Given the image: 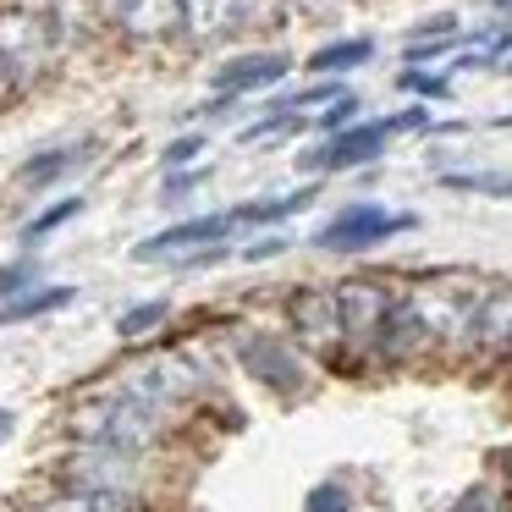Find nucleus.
I'll list each match as a JSON object with an SVG mask.
<instances>
[{
    "label": "nucleus",
    "instance_id": "nucleus-12",
    "mask_svg": "<svg viewBox=\"0 0 512 512\" xmlns=\"http://www.w3.org/2000/svg\"><path fill=\"white\" fill-rule=\"evenodd\" d=\"M39 12L50 17L61 50L67 56H83V50H100L105 39V17H100V0H39Z\"/></svg>",
    "mask_w": 512,
    "mask_h": 512
},
{
    "label": "nucleus",
    "instance_id": "nucleus-38",
    "mask_svg": "<svg viewBox=\"0 0 512 512\" xmlns=\"http://www.w3.org/2000/svg\"><path fill=\"white\" fill-rule=\"evenodd\" d=\"M496 127H507V133H512V116H501V122H496Z\"/></svg>",
    "mask_w": 512,
    "mask_h": 512
},
{
    "label": "nucleus",
    "instance_id": "nucleus-7",
    "mask_svg": "<svg viewBox=\"0 0 512 512\" xmlns=\"http://www.w3.org/2000/svg\"><path fill=\"white\" fill-rule=\"evenodd\" d=\"M391 138H397V133H391L386 116H375V122H364V116H358L353 127L320 138L309 155H298V171H314V177H325V171H336V177H342V171H364V166H375V160L386 155Z\"/></svg>",
    "mask_w": 512,
    "mask_h": 512
},
{
    "label": "nucleus",
    "instance_id": "nucleus-29",
    "mask_svg": "<svg viewBox=\"0 0 512 512\" xmlns=\"http://www.w3.org/2000/svg\"><path fill=\"white\" fill-rule=\"evenodd\" d=\"M303 512H353V496L342 485H314L303 496Z\"/></svg>",
    "mask_w": 512,
    "mask_h": 512
},
{
    "label": "nucleus",
    "instance_id": "nucleus-19",
    "mask_svg": "<svg viewBox=\"0 0 512 512\" xmlns=\"http://www.w3.org/2000/svg\"><path fill=\"white\" fill-rule=\"evenodd\" d=\"M78 298V287H34V292H17V298L0 303V331L6 325H23V320H39V314H56Z\"/></svg>",
    "mask_w": 512,
    "mask_h": 512
},
{
    "label": "nucleus",
    "instance_id": "nucleus-2",
    "mask_svg": "<svg viewBox=\"0 0 512 512\" xmlns=\"http://www.w3.org/2000/svg\"><path fill=\"white\" fill-rule=\"evenodd\" d=\"M61 61L67 50L50 17L39 12V0H0V67L12 72L17 89H39Z\"/></svg>",
    "mask_w": 512,
    "mask_h": 512
},
{
    "label": "nucleus",
    "instance_id": "nucleus-30",
    "mask_svg": "<svg viewBox=\"0 0 512 512\" xmlns=\"http://www.w3.org/2000/svg\"><path fill=\"white\" fill-rule=\"evenodd\" d=\"M204 177H210L204 166H182V171H171V177L160 182V199H182V193H193Z\"/></svg>",
    "mask_w": 512,
    "mask_h": 512
},
{
    "label": "nucleus",
    "instance_id": "nucleus-4",
    "mask_svg": "<svg viewBox=\"0 0 512 512\" xmlns=\"http://www.w3.org/2000/svg\"><path fill=\"white\" fill-rule=\"evenodd\" d=\"M424 215L413 210H380V204H347L336 210L331 221L314 232V248L320 254H336V259H353V254H369V248L391 243V237H408L419 232Z\"/></svg>",
    "mask_w": 512,
    "mask_h": 512
},
{
    "label": "nucleus",
    "instance_id": "nucleus-10",
    "mask_svg": "<svg viewBox=\"0 0 512 512\" xmlns=\"http://www.w3.org/2000/svg\"><path fill=\"white\" fill-rule=\"evenodd\" d=\"M292 78V56L287 50H270V45H254V50H237V56H226L221 67L210 72V94L215 100H248V94H265L276 89V83Z\"/></svg>",
    "mask_w": 512,
    "mask_h": 512
},
{
    "label": "nucleus",
    "instance_id": "nucleus-39",
    "mask_svg": "<svg viewBox=\"0 0 512 512\" xmlns=\"http://www.w3.org/2000/svg\"><path fill=\"white\" fill-rule=\"evenodd\" d=\"M507 72H512V61H507Z\"/></svg>",
    "mask_w": 512,
    "mask_h": 512
},
{
    "label": "nucleus",
    "instance_id": "nucleus-11",
    "mask_svg": "<svg viewBox=\"0 0 512 512\" xmlns=\"http://www.w3.org/2000/svg\"><path fill=\"white\" fill-rule=\"evenodd\" d=\"M232 232H237L232 210L188 215V221H171V226H160L155 237H144V243L133 248V259H138V265H155V259H171V265H177L182 254H193V248H210V243H226Z\"/></svg>",
    "mask_w": 512,
    "mask_h": 512
},
{
    "label": "nucleus",
    "instance_id": "nucleus-34",
    "mask_svg": "<svg viewBox=\"0 0 512 512\" xmlns=\"http://www.w3.org/2000/svg\"><path fill=\"white\" fill-rule=\"evenodd\" d=\"M17 94H23V89H17V83H12V72L0 67V111H6V105H12Z\"/></svg>",
    "mask_w": 512,
    "mask_h": 512
},
{
    "label": "nucleus",
    "instance_id": "nucleus-33",
    "mask_svg": "<svg viewBox=\"0 0 512 512\" xmlns=\"http://www.w3.org/2000/svg\"><path fill=\"white\" fill-rule=\"evenodd\" d=\"M276 254H287V237H265V243H248L243 248L248 265H265V259H276Z\"/></svg>",
    "mask_w": 512,
    "mask_h": 512
},
{
    "label": "nucleus",
    "instance_id": "nucleus-15",
    "mask_svg": "<svg viewBox=\"0 0 512 512\" xmlns=\"http://www.w3.org/2000/svg\"><path fill=\"white\" fill-rule=\"evenodd\" d=\"M28 512H149V501L144 496H116V490H89V485H56Z\"/></svg>",
    "mask_w": 512,
    "mask_h": 512
},
{
    "label": "nucleus",
    "instance_id": "nucleus-17",
    "mask_svg": "<svg viewBox=\"0 0 512 512\" xmlns=\"http://www.w3.org/2000/svg\"><path fill=\"white\" fill-rule=\"evenodd\" d=\"M320 199V188H292V193H270V199H248V204H237L232 210V221L237 226H248V232H259V226H281L287 215H298V210H309V204Z\"/></svg>",
    "mask_w": 512,
    "mask_h": 512
},
{
    "label": "nucleus",
    "instance_id": "nucleus-28",
    "mask_svg": "<svg viewBox=\"0 0 512 512\" xmlns=\"http://www.w3.org/2000/svg\"><path fill=\"white\" fill-rule=\"evenodd\" d=\"M353 122H358V94H342L336 105H325V111L314 116V133L331 138V133H342V127H353Z\"/></svg>",
    "mask_w": 512,
    "mask_h": 512
},
{
    "label": "nucleus",
    "instance_id": "nucleus-36",
    "mask_svg": "<svg viewBox=\"0 0 512 512\" xmlns=\"http://www.w3.org/2000/svg\"><path fill=\"white\" fill-rule=\"evenodd\" d=\"M501 474H507V485H512V452H501Z\"/></svg>",
    "mask_w": 512,
    "mask_h": 512
},
{
    "label": "nucleus",
    "instance_id": "nucleus-16",
    "mask_svg": "<svg viewBox=\"0 0 512 512\" xmlns=\"http://www.w3.org/2000/svg\"><path fill=\"white\" fill-rule=\"evenodd\" d=\"M474 347L479 353H512V281H496L479 303V320H474Z\"/></svg>",
    "mask_w": 512,
    "mask_h": 512
},
{
    "label": "nucleus",
    "instance_id": "nucleus-18",
    "mask_svg": "<svg viewBox=\"0 0 512 512\" xmlns=\"http://www.w3.org/2000/svg\"><path fill=\"white\" fill-rule=\"evenodd\" d=\"M369 61H375V39H325L303 67H309L314 78H347V72L369 67Z\"/></svg>",
    "mask_w": 512,
    "mask_h": 512
},
{
    "label": "nucleus",
    "instance_id": "nucleus-6",
    "mask_svg": "<svg viewBox=\"0 0 512 512\" xmlns=\"http://www.w3.org/2000/svg\"><path fill=\"white\" fill-rule=\"evenodd\" d=\"M336 309H342V325H347V347H364L380 336V325L391 320V309L402 303V287H391L386 276H369V270H358V276H342L336 281Z\"/></svg>",
    "mask_w": 512,
    "mask_h": 512
},
{
    "label": "nucleus",
    "instance_id": "nucleus-13",
    "mask_svg": "<svg viewBox=\"0 0 512 512\" xmlns=\"http://www.w3.org/2000/svg\"><path fill=\"white\" fill-rule=\"evenodd\" d=\"M89 155H94V138H78V144H50V149H34V155H28L23 166H17L12 188H17V193H45V188H56L61 177H72V171H78Z\"/></svg>",
    "mask_w": 512,
    "mask_h": 512
},
{
    "label": "nucleus",
    "instance_id": "nucleus-5",
    "mask_svg": "<svg viewBox=\"0 0 512 512\" xmlns=\"http://www.w3.org/2000/svg\"><path fill=\"white\" fill-rule=\"evenodd\" d=\"M100 17L122 50H166L182 39V0H100Z\"/></svg>",
    "mask_w": 512,
    "mask_h": 512
},
{
    "label": "nucleus",
    "instance_id": "nucleus-35",
    "mask_svg": "<svg viewBox=\"0 0 512 512\" xmlns=\"http://www.w3.org/2000/svg\"><path fill=\"white\" fill-rule=\"evenodd\" d=\"M12 424H17V413H12V408H0V441L12 435Z\"/></svg>",
    "mask_w": 512,
    "mask_h": 512
},
{
    "label": "nucleus",
    "instance_id": "nucleus-37",
    "mask_svg": "<svg viewBox=\"0 0 512 512\" xmlns=\"http://www.w3.org/2000/svg\"><path fill=\"white\" fill-rule=\"evenodd\" d=\"M496 12H501V17H512V0H496Z\"/></svg>",
    "mask_w": 512,
    "mask_h": 512
},
{
    "label": "nucleus",
    "instance_id": "nucleus-1",
    "mask_svg": "<svg viewBox=\"0 0 512 512\" xmlns=\"http://www.w3.org/2000/svg\"><path fill=\"white\" fill-rule=\"evenodd\" d=\"M490 281L468 276V270H430L413 287H402V303L424 320L435 347H474V320L485 303Z\"/></svg>",
    "mask_w": 512,
    "mask_h": 512
},
{
    "label": "nucleus",
    "instance_id": "nucleus-24",
    "mask_svg": "<svg viewBox=\"0 0 512 512\" xmlns=\"http://www.w3.org/2000/svg\"><path fill=\"white\" fill-rule=\"evenodd\" d=\"M83 215V199L72 193V199H56V204H45V210L34 215V221H23V243H45L50 232H61L67 221H78Z\"/></svg>",
    "mask_w": 512,
    "mask_h": 512
},
{
    "label": "nucleus",
    "instance_id": "nucleus-8",
    "mask_svg": "<svg viewBox=\"0 0 512 512\" xmlns=\"http://www.w3.org/2000/svg\"><path fill=\"white\" fill-rule=\"evenodd\" d=\"M287 325H292V342L314 358H331L347 347V325L342 309H336V292L331 287H298L287 298Z\"/></svg>",
    "mask_w": 512,
    "mask_h": 512
},
{
    "label": "nucleus",
    "instance_id": "nucleus-31",
    "mask_svg": "<svg viewBox=\"0 0 512 512\" xmlns=\"http://www.w3.org/2000/svg\"><path fill=\"white\" fill-rule=\"evenodd\" d=\"M446 34H463L457 12H435V17H424V23L413 28V39H446Z\"/></svg>",
    "mask_w": 512,
    "mask_h": 512
},
{
    "label": "nucleus",
    "instance_id": "nucleus-23",
    "mask_svg": "<svg viewBox=\"0 0 512 512\" xmlns=\"http://www.w3.org/2000/svg\"><path fill=\"white\" fill-rule=\"evenodd\" d=\"M166 320H171V303H166V298L133 303V309H127L122 320H116V336H122V342H144V336H155Z\"/></svg>",
    "mask_w": 512,
    "mask_h": 512
},
{
    "label": "nucleus",
    "instance_id": "nucleus-27",
    "mask_svg": "<svg viewBox=\"0 0 512 512\" xmlns=\"http://www.w3.org/2000/svg\"><path fill=\"white\" fill-rule=\"evenodd\" d=\"M457 45H463L457 34H446V39H408V50H402V67H430V61L452 56Z\"/></svg>",
    "mask_w": 512,
    "mask_h": 512
},
{
    "label": "nucleus",
    "instance_id": "nucleus-9",
    "mask_svg": "<svg viewBox=\"0 0 512 512\" xmlns=\"http://www.w3.org/2000/svg\"><path fill=\"white\" fill-rule=\"evenodd\" d=\"M237 364L259 380L276 397H303L309 391V364H303L298 342H281V336H237Z\"/></svg>",
    "mask_w": 512,
    "mask_h": 512
},
{
    "label": "nucleus",
    "instance_id": "nucleus-3",
    "mask_svg": "<svg viewBox=\"0 0 512 512\" xmlns=\"http://www.w3.org/2000/svg\"><path fill=\"white\" fill-rule=\"evenodd\" d=\"M56 485H89V490H116V496H155V457L149 452H122V446H83L72 441V457L61 463Z\"/></svg>",
    "mask_w": 512,
    "mask_h": 512
},
{
    "label": "nucleus",
    "instance_id": "nucleus-26",
    "mask_svg": "<svg viewBox=\"0 0 512 512\" xmlns=\"http://www.w3.org/2000/svg\"><path fill=\"white\" fill-rule=\"evenodd\" d=\"M39 287V259L28 254V259H12V265L0 270V303L6 298H17V292H34Z\"/></svg>",
    "mask_w": 512,
    "mask_h": 512
},
{
    "label": "nucleus",
    "instance_id": "nucleus-25",
    "mask_svg": "<svg viewBox=\"0 0 512 512\" xmlns=\"http://www.w3.org/2000/svg\"><path fill=\"white\" fill-rule=\"evenodd\" d=\"M204 149H210V138H204V133H182V138H171V144L160 149V166H166V171L199 166V160H204Z\"/></svg>",
    "mask_w": 512,
    "mask_h": 512
},
{
    "label": "nucleus",
    "instance_id": "nucleus-21",
    "mask_svg": "<svg viewBox=\"0 0 512 512\" xmlns=\"http://www.w3.org/2000/svg\"><path fill=\"white\" fill-rule=\"evenodd\" d=\"M397 89L408 94V100H419V105L452 100V78H446V72H435V67H402L397 72Z\"/></svg>",
    "mask_w": 512,
    "mask_h": 512
},
{
    "label": "nucleus",
    "instance_id": "nucleus-22",
    "mask_svg": "<svg viewBox=\"0 0 512 512\" xmlns=\"http://www.w3.org/2000/svg\"><path fill=\"white\" fill-rule=\"evenodd\" d=\"M441 188L485 193V199H512V171H441Z\"/></svg>",
    "mask_w": 512,
    "mask_h": 512
},
{
    "label": "nucleus",
    "instance_id": "nucleus-14",
    "mask_svg": "<svg viewBox=\"0 0 512 512\" xmlns=\"http://www.w3.org/2000/svg\"><path fill=\"white\" fill-rule=\"evenodd\" d=\"M226 39H243L237 28V0H182V45L210 50Z\"/></svg>",
    "mask_w": 512,
    "mask_h": 512
},
{
    "label": "nucleus",
    "instance_id": "nucleus-32",
    "mask_svg": "<svg viewBox=\"0 0 512 512\" xmlns=\"http://www.w3.org/2000/svg\"><path fill=\"white\" fill-rule=\"evenodd\" d=\"M292 17H303V23H325V17H336V6L342 0H287Z\"/></svg>",
    "mask_w": 512,
    "mask_h": 512
},
{
    "label": "nucleus",
    "instance_id": "nucleus-20",
    "mask_svg": "<svg viewBox=\"0 0 512 512\" xmlns=\"http://www.w3.org/2000/svg\"><path fill=\"white\" fill-rule=\"evenodd\" d=\"M292 23L287 0H237V28L243 34H281Z\"/></svg>",
    "mask_w": 512,
    "mask_h": 512
}]
</instances>
